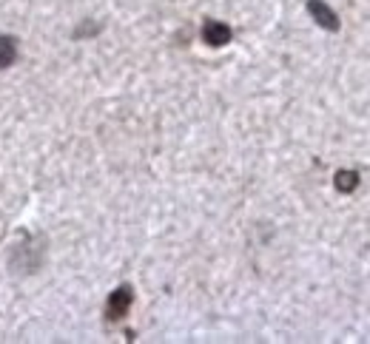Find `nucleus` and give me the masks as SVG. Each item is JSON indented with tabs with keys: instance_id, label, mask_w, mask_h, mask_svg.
<instances>
[{
	"instance_id": "obj_5",
	"label": "nucleus",
	"mask_w": 370,
	"mask_h": 344,
	"mask_svg": "<svg viewBox=\"0 0 370 344\" xmlns=\"http://www.w3.org/2000/svg\"><path fill=\"white\" fill-rule=\"evenodd\" d=\"M356 185H359V174H356V171H339V174H336V188H339L342 194H351Z\"/></svg>"
},
{
	"instance_id": "obj_3",
	"label": "nucleus",
	"mask_w": 370,
	"mask_h": 344,
	"mask_svg": "<svg viewBox=\"0 0 370 344\" xmlns=\"http://www.w3.org/2000/svg\"><path fill=\"white\" fill-rule=\"evenodd\" d=\"M202 40L208 45H214V49L228 45L231 43V26H225L222 20H205L202 23Z\"/></svg>"
},
{
	"instance_id": "obj_4",
	"label": "nucleus",
	"mask_w": 370,
	"mask_h": 344,
	"mask_svg": "<svg viewBox=\"0 0 370 344\" xmlns=\"http://www.w3.org/2000/svg\"><path fill=\"white\" fill-rule=\"evenodd\" d=\"M14 60H17V40L3 34V37H0V72L9 68Z\"/></svg>"
},
{
	"instance_id": "obj_1",
	"label": "nucleus",
	"mask_w": 370,
	"mask_h": 344,
	"mask_svg": "<svg viewBox=\"0 0 370 344\" xmlns=\"http://www.w3.org/2000/svg\"><path fill=\"white\" fill-rule=\"evenodd\" d=\"M131 302H134V290H131L128 285H120L117 290H114V293L108 296V305H106V316L111 318V322H120V318H123V316L128 313Z\"/></svg>"
},
{
	"instance_id": "obj_2",
	"label": "nucleus",
	"mask_w": 370,
	"mask_h": 344,
	"mask_svg": "<svg viewBox=\"0 0 370 344\" xmlns=\"http://www.w3.org/2000/svg\"><path fill=\"white\" fill-rule=\"evenodd\" d=\"M308 12L325 32H339V14L325 3V0H308Z\"/></svg>"
}]
</instances>
